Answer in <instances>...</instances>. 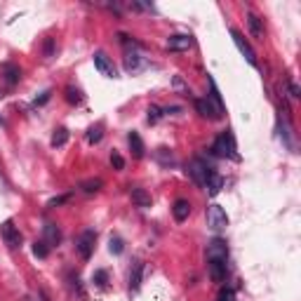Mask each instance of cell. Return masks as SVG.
<instances>
[{
	"instance_id": "27",
	"label": "cell",
	"mask_w": 301,
	"mask_h": 301,
	"mask_svg": "<svg viewBox=\"0 0 301 301\" xmlns=\"http://www.w3.org/2000/svg\"><path fill=\"white\" fill-rule=\"evenodd\" d=\"M108 250L113 254H120L123 252V240L120 238H111V243H108Z\"/></svg>"
},
{
	"instance_id": "21",
	"label": "cell",
	"mask_w": 301,
	"mask_h": 301,
	"mask_svg": "<svg viewBox=\"0 0 301 301\" xmlns=\"http://www.w3.org/2000/svg\"><path fill=\"white\" fill-rule=\"evenodd\" d=\"M101 186H104V181H101V179H87V181H83V186H80V188H83L85 193H97Z\"/></svg>"
},
{
	"instance_id": "17",
	"label": "cell",
	"mask_w": 301,
	"mask_h": 301,
	"mask_svg": "<svg viewBox=\"0 0 301 301\" xmlns=\"http://www.w3.org/2000/svg\"><path fill=\"white\" fill-rule=\"evenodd\" d=\"M221 186H223V179L219 174H214V172H212V176H210V181H207V186H205V188H207V193H210V195H216L219 191H221Z\"/></svg>"
},
{
	"instance_id": "26",
	"label": "cell",
	"mask_w": 301,
	"mask_h": 301,
	"mask_svg": "<svg viewBox=\"0 0 301 301\" xmlns=\"http://www.w3.org/2000/svg\"><path fill=\"white\" fill-rule=\"evenodd\" d=\"M163 118V113H160V108L158 106H148V123L153 125V123H158Z\"/></svg>"
},
{
	"instance_id": "30",
	"label": "cell",
	"mask_w": 301,
	"mask_h": 301,
	"mask_svg": "<svg viewBox=\"0 0 301 301\" xmlns=\"http://www.w3.org/2000/svg\"><path fill=\"white\" fill-rule=\"evenodd\" d=\"M111 165L116 167V170H123V167H125V160H123L120 153H113V156H111Z\"/></svg>"
},
{
	"instance_id": "25",
	"label": "cell",
	"mask_w": 301,
	"mask_h": 301,
	"mask_svg": "<svg viewBox=\"0 0 301 301\" xmlns=\"http://www.w3.org/2000/svg\"><path fill=\"white\" fill-rule=\"evenodd\" d=\"M33 254H36V257H38V259H45V257H47L49 254V247L45 243H43V240H40V243H36L33 245Z\"/></svg>"
},
{
	"instance_id": "15",
	"label": "cell",
	"mask_w": 301,
	"mask_h": 301,
	"mask_svg": "<svg viewBox=\"0 0 301 301\" xmlns=\"http://www.w3.org/2000/svg\"><path fill=\"white\" fill-rule=\"evenodd\" d=\"M247 26H250V31H252V36L254 38H259L261 40L263 38V26H261V19L257 17V14H247Z\"/></svg>"
},
{
	"instance_id": "4",
	"label": "cell",
	"mask_w": 301,
	"mask_h": 301,
	"mask_svg": "<svg viewBox=\"0 0 301 301\" xmlns=\"http://www.w3.org/2000/svg\"><path fill=\"white\" fill-rule=\"evenodd\" d=\"M0 235H2V240H5L7 247H12V250L21 247V233H19V228L14 226V221L7 219V221L0 223Z\"/></svg>"
},
{
	"instance_id": "7",
	"label": "cell",
	"mask_w": 301,
	"mask_h": 301,
	"mask_svg": "<svg viewBox=\"0 0 301 301\" xmlns=\"http://www.w3.org/2000/svg\"><path fill=\"white\" fill-rule=\"evenodd\" d=\"M94 243H97V233L94 231H85V233L78 238V252L83 259H89L92 257V252H94Z\"/></svg>"
},
{
	"instance_id": "13",
	"label": "cell",
	"mask_w": 301,
	"mask_h": 301,
	"mask_svg": "<svg viewBox=\"0 0 301 301\" xmlns=\"http://www.w3.org/2000/svg\"><path fill=\"white\" fill-rule=\"evenodd\" d=\"M210 278L214 282H223V278H226V261H210Z\"/></svg>"
},
{
	"instance_id": "5",
	"label": "cell",
	"mask_w": 301,
	"mask_h": 301,
	"mask_svg": "<svg viewBox=\"0 0 301 301\" xmlns=\"http://www.w3.org/2000/svg\"><path fill=\"white\" fill-rule=\"evenodd\" d=\"M195 108L203 118H210V120H219L221 118V104H216L212 97L210 99H198L195 101Z\"/></svg>"
},
{
	"instance_id": "2",
	"label": "cell",
	"mask_w": 301,
	"mask_h": 301,
	"mask_svg": "<svg viewBox=\"0 0 301 301\" xmlns=\"http://www.w3.org/2000/svg\"><path fill=\"white\" fill-rule=\"evenodd\" d=\"M212 151L216 153L219 158H233V160H238V153H235V144H233V136L228 134H221L216 136V141H214Z\"/></svg>"
},
{
	"instance_id": "28",
	"label": "cell",
	"mask_w": 301,
	"mask_h": 301,
	"mask_svg": "<svg viewBox=\"0 0 301 301\" xmlns=\"http://www.w3.org/2000/svg\"><path fill=\"white\" fill-rule=\"evenodd\" d=\"M92 280L97 282V285H101V287H104V285L108 282V273H106V271H97L94 275H92Z\"/></svg>"
},
{
	"instance_id": "12",
	"label": "cell",
	"mask_w": 301,
	"mask_h": 301,
	"mask_svg": "<svg viewBox=\"0 0 301 301\" xmlns=\"http://www.w3.org/2000/svg\"><path fill=\"white\" fill-rule=\"evenodd\" d=\"M172 214H174L176 221H186L188 214H191V205H188V200H176L174 207H172Z\"/></svg>"
},
{
	"instance_id": "1",
	"label": "cell",
	"mask_w": 301,
	"mask_h": 301,
	"mask_svg": "<svg viewBox=\"0 0 301 301\" xmlns=\"http://www.w3.org/2000/svg\"><path fill=\"white\" fill-rule=\"evenodd\" d=\"M188 176H191L198 186H207L210 176H212V170H210V165H207L205 160H200V158H193V160L188 163Z\"/></svg>"
},
{
	"instance_id": "35",
	"label": "cell",
	"mask_w": 301,
	"mask_h": 301,
	"mask_svg": "<svg viewBox=\"0 0 301 301\" xmlns=\"http://www.w3.org/2000/svg\"><path fill=\"white\" fill-rule=\"evenodd\" d=\"M0 97H2V94H0Z\"/></svg>"
},
{
	"instance_id": "20",
	"label": "cell",
	"mask_w": 301,
	"mask_h": 301,
	"mask_svg": "<svg viewBox=\"0 0 301 301\" xmlns=\"http://www.w3.org/2000/svg\"><path fill=\"white\" fill-rule=\"evenodd\" d=\"M101 136H104V125H94V127H89L87 129V141L89 144H99Z\"/></svg>"
},
{
	"instance_id": "9",
	"label": "cell",
	"mask_w": 301,
	"mask_h": 301,
	"mask_svg": "<svg viewBox=\"0 0 301 301\" xmlns=\"http://www.w3.org/2000/svg\"><path fill=\"white\" fill-rule=\"evenodd\" d=\"M94 68H97L101 76H106V78H118V71L113 66V61L104 54V52H97L94 54Z\"/></svg>"
},
{
	"instance_id": "11",
	"label": "cell",
	"mask_w": 301,
	"mask_h": 301,
	"mask_svg": "<svg viewBox=\"0 0 301 301\" xmlns=\"http://www.w3.org/2000/svg\"><path fill=\"white\" fill-rule=\"evenodd\" d=\"M43 235H45V240H43V243L47 245V247L61 243V231H59L57 223H45V228H43Z\"/></svg>"
},
{
	"instance_id": "31",
	"label": "cell",
	"mask_w": 301,
	"mask_h": 301,
	"mask_svg": "<svg viewBox=\"0 0 301 301\" xmlns=\"http://www.w3.org/2000/svg\"><path fill=\"white\" fill-rule=\"evenodd\" d=\"M49 94H52V92H43V94H40V97H36V101H33V104H36V106H43V104H45V101H47L49 99Z\"/></svg>"
},
{
	"instance_id": "24",
	"label": "cell",
	"mask_w": 301,
	"mask_h": 301,
	"mask_svg": "<svg viewBox=\"0 0 301 301\" xmlns=\"http://www.w3.org/2000/svg\"><path fill=\"white\" fill-rule=\"evenodd\" d=\"M66 101H68V104H80V101H83V94H80V89L66 87Z\"/></svg>"
},
{
	"instance_id": "16",
	"label": "cell",
	"mask_w": 301,
	"mask_h": 301,
	"mask_svg": "<svg viewBox=\"0 0 301 301\" xmlns=\"http://www.w3.org/2000/svg\"><path fill=\"white\" fill-rule=\"evenodd\" d=\"M129 195H132V203H136L139 207H151V195L146 193L144 188H132Z\"/></svg>"
},
{
	"instance_id": "29",
	"label": "cell",
	"mask_w": 301,
	"mask_h": 301,
	"mask_svg": "<svg viewBox=\"0 0 301 301\" xmlns=\"http://www.w3.org/2000/svg\"><path fill=\"white\" fill-rule=\"evenodd\" d=\"M216 301H235V292L233 290H221L219 292V297Z\"/></svg>"
},
{
	"instance_id": "10",
	"label": "cell",
	"mask_w": 301,
	"mask_h": 301,
	"mask_svg": "<svg viewBox=\"0 0 301 301\" xmlns=\"http://www.w3.org/2000/svg\"><path fill=\"white\" fill-rule=\"evenodd\" d=\"M191 45H193V38H191V36H186V33L170 36V40H167V47L172 49V52H184V49H191Z\"/></svg>"
},
{
	"instance_id": "14",
	"label": "cell",
	"mask_w": 301,
	"mask_h": 301,
	"mask_svg": "<svg viewBox=\"0 0 301 301\" xmlns=\"http://www.w3.org/2000/svg\"><path fill=\"white\" fill-rule=\"evenodd\" d=\"M127 141H129V148H132L134 158H144V141H141V136L136 134V132H129Z\"/></svg>"
},
{
	"instance_id": "6",
	"label": "cell",
	"mask_w": 301,
	"mask_h": 301,
	"mask_svg": "<svg viewBox=\"0 0 301 301\" xmlns=\"http://www.w3.org/2000/svg\"><path fill=\"white\" fill-rule=\"evenodd\" d=\"M228 259V247L223 240L214 238L212 243L207 245V261H226Z\"/></svg>"
},
{
	"instance_id": "33",
	"label": "cell",
	"mask_w": 301,
	"mask_h": 301,
	"mask_svg": "<svg viewBox=\"0 0 301 301\" xmlns=\"http://www.w3.org/2000/svg\"><path fill=\"white\" fill-rule=\"evenodd\" d=\"M290 92H292V97H299V87H297V83H292V80H290Z\"/></svg>"
},
{
	"instance_id": "34",
	"label": "cell",
	"mask_w": 301,
	"mask_h": 301,
	"mask_svg": "<svg viewBox=\"0 0 301 301\" xmlns=\"http://www.w3.org/2000/svg\"><path fill=\"white\" fill-rule=\"evenodd\" d=\"M0 125H2V118H0Z\"/></svg>"
},
{
	"instance_id": "18",
	"label": "cell",
	"mask_w": 301,
	"mask_h": 301,
	"mask_svg": "<svg viewBox=\"0 0 301 301\" xmlns=\"http://www.w3.org/2000/svg\"><path fill=\"white\" fill-rule=\"evenodd\" d=\"M2 71H5V80H7V83H10V85H14V83H17V80H19V68L14 66V64H5V66H2Z\"/></svg>"
},
{
	"instance_id": "3",
	"label": "cell",
	"mask_w": 301,
	"mask_h": 301,
	"mask_svg": "<svg viewBox=\"0 0 301 301\" xmlns=\"http://www.w3.org/2000/svg\"><path fill=\"white\" fill-rule=\"evenodd\" d=\"M207 226H210L212 231H216V233L228 226V214L223 212V207L210 205V210H207Z\"/></svg>"
},
{
	"instance_id": "8",
	"label": "cell",
	"mask_w": 301,
	"mask_h": 301,
	"mask_svg": "<svg viewBox=\"0 0 301 301\" xmlns=\"http://www.w3.org/2000/svg\"><path fill=\"white\" fill-rule=\"evenodd\" d=\"M231 36H233V43H235V47L240 49V54H243V57L247 59V61L252 64V66H257V54H254V49L250 47V43H247V40L243 38V33L233 29V31H231Z\"/></svg>"
},
{
	"instance_id": "23",
	"label": "cell",
	"mask_w": 301,
	"mask_h": 301,
	"mask_svg": "<svg viewBox=\"0 0 301 301\" xmlns=\"http://www.w3.org/2000/svg\"><path fill=\"white\" fill-rule=\"evenodd\" d=\"M68 141V129H64V127H59L57 132L52 134V146H64Z\"/></svg>"
},
{
	"instance_id": "32",
	"label": "cell",
	"mask_w": 301,
	"mask_h": 301,
	"mask_svg": "<svg viewBox=\"0 0 301 301\" xmlns=\"http://www.w3.org/2000/svg\"><path fill=\"white\" fill-rule=\"evenodd\" d=\"M66 200H68V195H59V198H52V200H49V207H54V205L66 203Z\"/></svg>"
},
{
	"instance_id": "19",
	"label": "cell",
	"mask_w": 301,
	"mask_h": 301,
	"mask_svg": "<svg viewBox=\"0 0 301 301\" xmlns=\"http://www.w3.org/2000/svg\"><path fill=\"white\" fill-rule=\"evenodd\" d=\"M141 273H144V263L141 261L134 263V271L129 275V287H132V290H136V287L141 285Z\"/></svg>"
},
{
	"instance_id": "22",
	"label": "cell",
	"mask_w": 301,
	"mask_h": 301,
	"mask_svg": "<svg viewBox=\"0 0 301 301\" xmlns=\"http://www.w3.org/2000/svg\"><path fill=\"white\" fill-rule=\"evenodd\" d=\"M141 66V61H139V54H134V52H127L125 57V68L132 73V71H136V68Z\"/></svg>"
}]
</instances>
